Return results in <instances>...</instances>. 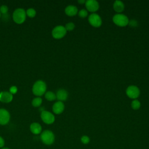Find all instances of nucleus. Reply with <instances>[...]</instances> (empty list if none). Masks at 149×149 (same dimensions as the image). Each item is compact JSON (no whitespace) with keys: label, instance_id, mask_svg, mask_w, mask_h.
Listing matches in <instances>:
<instances>
[{"label":"nucleus","instance_id":"a211bd4d","mask_svg":"<svg viewBox=\"0 0 149 149\" xmlns=\"http://www.w3.org/2000/svg\"><path fill=\"white\" fill-rule=\"evenodd\" d=\"M42 98H40V97H36L35 98H34L33 100H32V102H31V104L33 105V107H38L41 105V103H42Z\"/></svg>","mask_w":149,"mask_h":149},{"label":"nucleus","instance_id":"c756f323","mask_svg":"<svg viewBox=\"0 0 149 149\" xmlns=\"http://www.w3.org/2000/svg\"><path fill=\"white\" fill-rule=\"evenodd\" d=\"M0 16H1V13H0Z\"/></svg>","mask_w":149,"mask_h":149},{"label":"nucleus","instance_id":"f3484780","mask_svg":"<svg viewBox=\"0 0 149 149\" xmlns=\"http://www.w3.org/2000/svg\"><path fill=\"white\" fill-rule=\"evenodd\" d=\"M45 98L49 101H52L55 100L56 97V95L52 91H47L45 93Z\"/></svg>","mask_w":149,"mask_h":149},{"label":"nucleus","instance_id":"f8f14e48","mask_svg":"<svg viewBox=\"0 0 149 149\" xmlns=\"http://www.w3.org/2000/svg\"><path fill=\"white\" fill-rule=\"evenodd\" d=\"M65 109L64 104L61 101L56 102L52 106V111L56 114H60L63 112Z\"/></svg>","mask_w":149,"mask_h":149},{"label":"nucleus","instance_id":"a878e982","mask_svg":"<svg viewBox=\"0 0 149 149\" xmlns=\"http://www.w3.org/2000/svg\"><path fill=\"white\" fill-rule=\"evenodd\" d=\"M132 27H136L137 25V22L134 20H132L129 22V24Z\"/></svg>","mask_w":149,"mask_h":149},{"label":"nucleus","instance_id":"393cba45","mask_svg":"<svg viewBox=\"0 0 149 149\" xmlns=\"http://www.w3.org/2000/svg\"><path fill=\"white\" fill-rule=\"evenodd\" d=\"M17 87H16V86H12V87H10V89H9V92L13 95V94H16V93H17Z\"/></svg>","mask_w":149,"mask_h":149},{"label":"nucleus","instance_id":"1a4fd4ad","mask_svg":"<svg viewBox=\"0 0 149 149\" xmlns=\"http://www.w3.org/2000/svg\"><path fill=\"white\" fill-rule=\"evenodd\" d=\"M85 6L88 11L91 12H95L99 9V4L97 1L88 0L86 1Z\"/></svg>","mask_w":149,"mask_h":149},{"label":"nucleus","instance_id":"412c9836","mask_svg":"<svg viewBox=\"0 0 149 149\" xmlns=\"http://www.w3.org/2000/svg\"><path fill=\"white\" fill-rule=\"evenodd\" d=\"M74 27H75V26L73 23L69 22V23H68L65 25V28L66 30V31H72L74 29Z\"/></svg>","mask_w":149,"mask_h":149},{"label":"nucleus","instance_id":"aec40b11","mask_svg":"<svg viewBox=\"0 0 149 149\" xmlns=\"http://www.w3.org/2000/svg\"><path fill=\"white\" fill-rule=\"evenodd\" d=\"M26 15L30 17H34L36 15V12L33 8H29L26 12Z\"/></svg>","mask_w":149,"mask_h":149},{"label":"nucleus","instance_id":"9b49d317","mask_svg":"<svg viewBox=\"0 0 149 149\" xmlns=\"http://www.w3.org/2000/svg\"><path fill=\"white\" fill-rule=\"evenodd\" d=\"M13 95L8 91H2L0 93V101L4 103H8L12 101Z\"/></svg>","mask_w":149,"mask_h":149},{"label":"nucleus","instance_id":"20e7f679","mask_svg":"<svg viewBox=\"0 0 149 149\" xmlns=\"http://www.w3.org/2000/svg\"><path fill=\"white\" fill-rule=\"evenodd\" d=\"M26 17V13L23 9H16L13 13V20L17 24L23 23Z\"/></svg>","mask_w":149,"mask_h":149},{"label":"nucleus","instance_id":"f257e3e1","mask_svg":"<svg viewBox=\"0 0 149 149\" xmlns=\"http://www.w3.org/2000/svg\"><path fill=\"white\" fill-rule=\"evenodd\" d=\"M40 139L44 144L46 145H51L55 141V135L52 131L49 130H45L41 133Z\"/></svg>","mask_w":149,"mask_h":149},{"label":"nucleus","instance_id":"ddd939ff","mask_svg":"<svg viewBox=\"0 0 149 149\" xmlns=\"http://www.w3.org/2000/svg\"><path fill=\"white\" fill-rule=\"evenodd\" d=\"M30 130L34 134H39L42 132V127L41 125L37 122L32 123L30 126Z\"/></svg>","mask_w":149,"mask_h":149},{"label":"nucleus","instance_id":"4be33fe9","mask_svg":"<svg viewBox=\"0 0 149 149\" xmlns=\"http://www.w3.org/2000/svg\"><path fill=\"white\" fill-rule=\"evenodd\" d=\"M79 16L81 17V18H85L87 17V16L88 15V12L87 11L84 9H81L79 12V13H78Z\"/></svg>","mask_w":149,"mask_h":149},{"label":"nucleus","instance_id":"c85d7f7f","mask_svg":"<svg viewBox=\"0 0 149 149\" xmlns=\"http://www.w3.org/2000/svg\"><path fill=\"white\" fill-rule=\"evenodd\" d=\"M1 149H10L9 148H8V147H3V148H1Z\"/></svg>","mask_w":149,"mask_h":149},{"label":"nucleus","instance_id":"9d476101","mask_svg":"<svg viewBox=\"0 0 149 149\" xmlns=\"http://www.w3.org/2000/svg\"><path fill=\"white\" fill-rule=\"evenodd\" d=\"M10 120V114L5 109H0V125H5L8 123Z\"/></svg>","mask_w":149,"mask_h":149},{"label":"nucleus","instance_id":"6ab92c4d","mask_svg":"<svg viewBox=\"0 0 149 149\" xmlns=\"http://www.w3.org/2000/svg\"><path fill=\"white\" fill-rule=\"evenodd\" d=\"M140 106H141L140 102L139 100H136V99L134 100L132 102L131 107H132V108L133 109H134V110L139 109L140 108Z\"/></svg>","mask_w":149,"mask_h":149},{"label":"nucleus","instance_id":"b1692460","mask_svg":"<svg viewBox=\"0 0 149 149\" xmlns=\"http://www.w3.org/2000/svg\"><path fill=\"white\" fill-rule=\"evenodd\" d=\"M8 11V8L6 5H2L0 8V13L5 15L6 14Z\"/></svg>","mask_w":149,"mask_h":149},{"label":"nucleus","instance_id":"f03ea898","mask_svg":"<svg viewBox=\"0 0 149 149\" xmlns=\"http://www.w3.org/2000/svg\"><path fill=\"white\" fill-rule=\"evenodd\" d=\"M46 89L47 86L45 83L42 80H38L34 84L32 91L35 95L41 96L45 93Z\"/></svg>","mask_w":149,"mask_h":149},{"label":"nucleus","instance_id":"39448f33","mask_svg":"<svg viewBox=\"0 0 149 149\" xmlns=\"http://www.w3.org/2000/svg\"><path fill=\"white\" fill-rule=\"evenodd\" d=\"M66 30L63 26H57L52 31V35L54 38L61 39L66 34Z\"/></svg>","mask_w":149,"mask_h":149},{"label":"nucleus","instance_id":"2eb2a0df","mask_svg":"<svg viewBox=\"0 0 149 149\" xmlns=\"http://www.w3.org/2000/svg\"><path fill=\"white\" fill-rule=\"evenodd\" d=\"M77 8L74 5H69L65 9V12L66 15L69 16H75L77 13Z\"/></svg>","mask_w":149,"mask_h":149},{"label":"nucleus","instance_id":"423d86ee","mask_svg":"<svg viewBox=\"0 0 149 149\" xmlns=\"http://www.w3.org/2000/svg\"><path fill=\"white\" fill-rule=\"evenodd\" d=\"M89 23L94 27H98L102 24V20L101 17L97 13H93L88 16Z\"/></svg>","mask_w":149,"mask_h":149},{"label":"nucleus","instance_id":"cd10ccee","mask_svg":"<svg viewBox=\"0 0 149 149\" xmlns=\"http://www.w3.org/2000/svg\"><path fill=\"white\" fill-rule=\"evenodd\" d=\"M78 2L80 4H83V3H86V1H84V0H79Z\"/></svg>","mask_w":149,"mask_h":149},{"label":"nucleus","instance_id":"dca6fc26","mask_svg":"<svg viewBox=\"0 0 149 149\" xmlns=\"http://www.w3.org/2000/svg\"><path fill=\"white\" fill-rule=\"evenodd\" d=\"M113 8L115 11L118 13H120L123 11L125 6L124 3L120 1H115L113 5Z\"/></svg>","mask_w":149,"mask_h":149},{"label":"nucleus","instance_id":"7ed1b4c3","mask_svg":"<svg viewBox=\"0 0 149 149\" xmlns=\"http://www.w3.org/2000/svg\"><path fill=\"white\" fill-rule=\"evenodd\" d=\"M113 22L119 27H125L128 25L129 20L128 17L122 13H118L112 17Z\"/></svg>","mask_w":149,"mask_h":149},{"label":"nucleus","instance_id":"6e6552de","mask_svg":"<svg viewBox=\"0 0 149 149\" xmlns=\"http://www.w3.org/2000/svg\"><path fill=\"white\" fill-rule=\"evenodd\" d=\"M41 118L45 123L48 125L52 124L55 121L54 115L50 112L45 110L41 112Z\"/></svg>","mask_w":149,"mask_h":149},{"label":"nucleus","instance_id":"5701e85b","mask_svg":"<svg viewBox=\"0 0 149 149\" xmlns=\"http://www.w3.org/2000/svg\"><path fill=\"white\" fill-rule=\"evenodd\" d=\"M90 138L88 136H86V135H84V136H83L81 137V141L82 143L84 144H87L88 143H89L90 142Z\"/></svg>","mask_w":149,"mask_h":149},{"label":"nucleus","instance_id":"bb28decb","mask_svg":"<svg viewBox=\"0 0 149 149\" xmlns=\"http://www.w3.org/2000/svg\"><path fill=\"white\" fill-rule=\"evenodd\" d=\"M5 146V140L4 139L0 136V148H2Z\"/></svg>","mask_w":149,"mask_h":149},{"label":"nucleus","instance_id":"4468645a","mask_svg":"<svg viewBox=\"0 0 149 149\" xmlns=\"http://www.w3.org/2000/svg\"><path fill=\"white\" fill-rule=\"evenodd\" d=\"M68 97V93L67 91L64 89H60L56 92V97L59 100V101H66Z\"/></svg>","mask_w":149,"mask_h":149},{"label":"nucleus","instance_id":"0eeeda50","mask_svg":"<svg viewBox=\"0 0 149 149\" xmlns=\"http://www.w3.org/2000/svg\"><path fill=\"white\" fill-rule=\"evenodd\" d=\"M126 94L129 98L135 100L140 95V90L136 86H130L126 88Z\"/></svg>","mask_w":149,"mask_h":149}]
</instances>
